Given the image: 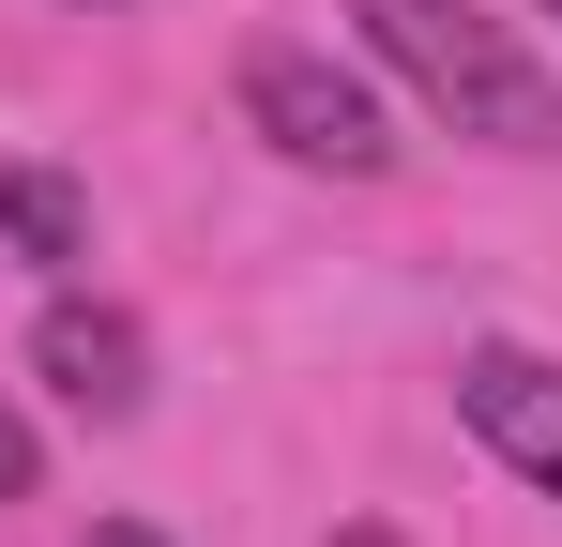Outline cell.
<instances>
[{"instance_id": "1", "label": "cell", "mask_w": 562, "mask_h": 547, "mask_svg": "<svg viewBox=\"0 0 562 547\" xmlns=\"http://www.w3.org/2000/svg\"><path fill=\"white\" fill-rule=\"evenodd\" d=\"M350 15H366V46L426 91L457 137H486V153H562V77L502 15H471V0H350Z\"/></svg>"}, {"instance_id": "2", "label": "cell", "mask_w": 562, "mask_h": 547, "mask_svg": "<svg viewBox=\"0 0 562 547\" xmlns=\"http://www.w3.org/2000/svg\"><path fill=\"white\" fill-rule=\"evenodd\" d=\"M244 122L274 137L289 168H335V182H380V168H395L380 91L350 77V62H319V46H244Z\"/></svg>"}, {"instance_id": "3", "label": "cell", "mask_w": 562, "mask_h": 547, "mask_svg": "<svg viewBox=\"0 0 562 547\" xmlns=\"http://www.w3.org/2000/svg\"><path fill=\"white\" fill-rule=\"evenodd\" d=\"M457 426L502 456L517 487H548V502H562V365H548V350L471 335V350H457Z\"/></svg>"}, {"instance_id": "4", "label": "cell", "mask_w": 562, "mask_h": 547, "mask_svg": "<svg viewBox=\"0 0 562 547\" xmlns=\"http://www.w3.org/2000/svg\"><path fill=\"white\" fill-rule=\"evenodd\" d=\"M31 380H46L61 411H92V426H137V411H153V335H137L122 304H92V289H61V304L31 320Z\"/></svg>"}, {"instance_id": "5", "label": "cell", "mask_w": 562, "mask_h": 547, "mask_svg": "<svg viewBox=\"0 0 562 547\" xmlns=\"http://www.w3.org/2000/svg\"><path fill=\"white\" fill-rule=\"evenodd\" d=\"M0 259H92V198L61 168H0Z\"/></svg>"}, {"instance_id": "6", "label": "cell", "mask_w": 562, "mask_h": 547, "mask_svg": "<svg viewBox=\"0 0 562 547\" xmlns=\"http://www.w3.org/2000/svg\"><path fill=\"white\" fill-rule=\"evenodd\" d=\"M31 487H46V442H31V426L0 411V502H31Z\"/></svg>"}, {"instance_id": "7", "label": "cell", "mask_w": 562, "mask_h": 547, "mask_svg": "<svg viewBox=\"0 0 562 547\" xmlns=\"http://www.w3.org/2000/svg\"><path fill=\"white\" fill-rule=\"evenodd\" d=\"M77 547H168V533H153V517H92Z\"/></svg>"}, {"instance_id": "8", "label": "cell", "mask_w": 562, "mask_h": 547, "mask_svg": "<svg viewBox=\"0 0 562 547\" xmlns=\"http://www.w3.org/2000/svg\"><path fill=\"white\" fill-rule=\"evenodd\" d=\"M350 547H395V533H350Z\"/></svg>"}, {"instance_id": "9", "label": "cell", "mask_w": 562, "mask_h": 547, "mask_svg": "<svg viewBox=\"0 0 562 547\" xmlns=\"http://www.w3.org/2000/svg\"><path fill=\"white\" fill-rule=\"evenodd\" d=\"M548 15H562V0H548Z\"/></svg>"}]
</instances>
